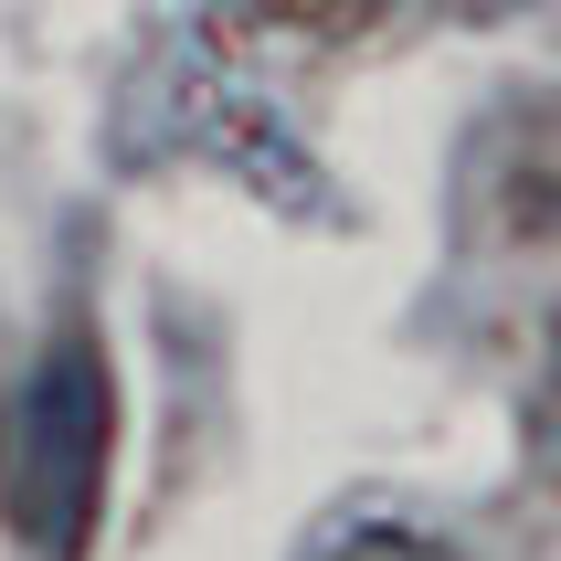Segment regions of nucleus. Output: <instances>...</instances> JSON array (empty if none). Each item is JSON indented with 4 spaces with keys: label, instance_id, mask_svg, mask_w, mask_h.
Returning <instances> with one entry per match:
<instances>
[{
    "label": "nucleus",
    "instance_id": "3",
    "mask_svg": "<svg viewBox=\"0 0 561 561\" xmlns=\"http://www.w3.org/2000/svg\"><path fill=\"white\" fill-rule=\"evenodd\" d=\"M329 561H467L445 530H413V519H360L350 540H329Z\"/></svg>",
    "mask_w": 561,
    "mask_h": 561
},
{
    "label": "nucleus",
    "instance_id": "1",
    "mask_svg": "<svg viewBox=\"0 0 561 561\" xmlns=\"http://www.w3.org/2000/svg\"><path fill=\"white\" fill-rule=\"evenodd\" d=\"M117 467V371L85 329H64L0 392V519L32 561H85Z\"/></svg>",
    "mask_w": 561,
    "mask_h": 561
},
{
    "label": "nucleus",
    "instance_id": "2",
    "mask_svg": "<svg viewBox=\"0 0 561 561\" xmlns=\"http://www.w3.org/2000/svg\"><path fill=\"white\" fill-rule=\"evenodd\" d=\"M435 11H456V0H222L213 43L222 54H371Z\"/></svg>",
    "mask_w": 561,
    "mask_h": 561
}]
</instances>
